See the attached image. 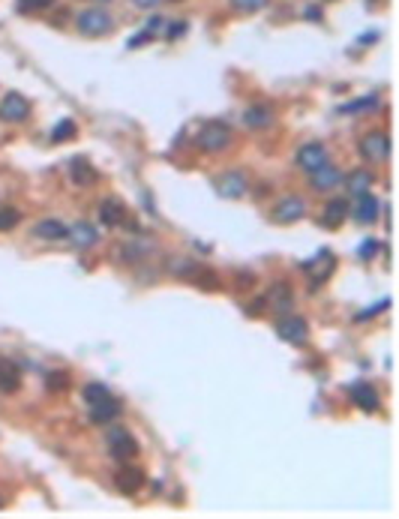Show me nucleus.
<instances>
[{"label": "nucleus", "instance_id": "obj_1", "mask_svg": "<svg viewBox=\"0 0 399 519\" xmlns=\"http://www.w3.org/2000/svg\"><path fill=\"white\" fill-rule=\"evenodd\" d=\"M195 144H198V151L219 153L232 144V129H228L225 123H204L202 133H198V138H195Z\"/></svg>", "mask_w": 399, "mask_h": 519}, {"label": "nucleus", "instance_id": "obj_2", "mask_svg": "<svg viewBox=\"0 0 399 519\" xmlns=\"http://www.w3.org/2000/svg\"><path fill=\"white\" fill-rule=\"evenodd\" d=\"M361 156L369 159V163H384L391 156V135L384 129H372L361 138Z\"/></svg>", "mask_w": 399, "mask_h": 519}, {"label": "nucleus", "instance_id": "obj_3", "mask_svg": "<svg viewBox=\"0 0 399 519\" xmlns=\"http://www.w3.org/2000/svg\"><path fill=\"white\" fill-rule=\"evenodd\" d=\"M105 444H108V453H112L114 459H121V462H129V459L138 456V442L126 433V429H108Z\"/></svg>", "mask_w": 399, "mask_h": 519}, {"label": "nucleus", "instance_id": "obj_4", "mask_svg": "<svg viewBox=\"0 0 399 519\" xmlns=\"http://www.w3.org/2000/svg\"><path fill=\"white\" fill-rule=\"evenodd\" d=\"M78 31L84 36H105L108 31L114 27L112 15L103 13V9H84V13H78Z\"/></svg>", "mask_w": 399, "mask_h": 519}, {"label": "nucleus", "instance_id": "obj_5", "mask_svg": "<svg viewBox=\"0 0 399 519\" xmlns=\"http://www.w3.org/2000/svg\"><path fill=\"white\" fill-rule=\"evenodd\" d=\"M27 114H31V103H27L22 93H6L0 99V121L22 123V121H27Z\"/></svg>", "mask_w": 399, "mask_h": 519}, {"label": "nucleus", "instance_id": "obj_6", "mask_svg": "<svg viewBox=\"0 0 399 519\" xmlns=\"http://www.w3.org/2000/svg\"><path fill=\"white\" fill-rule=\"evenodd\" d=\"M276 333H279V339H285V343H292V345H303L306 336H309V327H306L303 318L285 315V318L276 322Z\"/></svg>", "mask_w": 399, "mask_h": 519}, {"label": "nucleus", "instance_id": "obj_7", "mask_svg": "<svg viewBox=\"0 0 399 519\" xmlns=\"http://www.w3.org/2000/svg\"><path fill=\"white\" fill-rule=\"evenodd\" d=\"M306 216V202L301 195H285V198H279V204L273 207V219L276 223H297V219H303Z\"/></svg>", "mask_w": 399, "mask_h": 519}, {"label": "nucleus", "instance_id": "obj_8", "mask_svg": "<svg viewBox=\"0 0 399 519\" xmlns=\"http://www.w3.org/2000/svg\"><path fill=\"white\" fill-rule=\"evenodd\" d=\"M324 163H327V147L324 144H318V142L301 144V151H297V165H301L306 174H313L315 168H322Z\"/></svg>", "mask_w": 399, "mask_h": 519}, {"label": "nucleus", "instance_id": "obj_9", "mask_svg": "<svg viewBox=\"0 0 399 519\" xmlns=\"http://www.w3.org/2000/svg\"><path fill=\"white\" fill-rule=\"evenodd\" d=\"M354 211H357V219H361L363 225H372L378 219V213H382V202H378V195H372V189H369V193L357 195Z\"/></svg>", "mask_w": 399, "mask_h": 519}, {"label": "nucleus", "instance_id": "obj_10", "mask_svg": "<svg viewBox=\"0 0 399 519\" xmlns=\"http://www.w3.org/2000/svg\"><path fill=\"white\" fill-rule=\"evenodd\" d=\"M66 237H69V243H73L75 249H91L99 241V232L91 223H75V225H69Z\"/></svg>", "mask_w": 399, "mask_h": 519}, {"label": "nucleus", "instance_id": "obj_11", "mask_svg": "<svg viewBox=\"0 0 399 519\" xmlns=\"http://www.w3.org/2000/svg\"><path fill=\"white\" fill-rule=\"evenodd\" d=\"M352 403L361 408V412H378V405H382V399H378L375 393V387H369V384H352Z\"/></svg>", "mask_w": 399, "mask_h": 519}, {"label": "nucleus", "instance_id": "obj_12", "mask_svg": "<svg viewBox=\"0 0 399 519\" xmlns=\"http://www.w3.org/2000/svg\"><path fill=\"white\" fill-rule=\"evenodd\" d=\"M121 417V403L114 396H105L103 403H93L91 405V421L93 423H112Z\"/></svg>", "mask_w": 399, "mask_h": 519}, {"label": "nucleus", "instance_id": "obj_13", "mask_svg": "<svg viewBox=\"0 0 399 519\" xmlns=\"http://www.w3.org/2000/svg\"><path fill=\"white\" fill-rule=\"evenodd\" d=\"M216 193L223 195V198H237V195H243V193H246L243 174H241V172H228V174H223V177L216 181Z\"/></svg>", "mask_w": 399, "mask_h": 519}, {"label": "nucleus", "instance_id": "obj_14", "mask_svg": "<svg viewBox=\"0 0 399 519\" xmlns=\"http://www.w3.org/2000/svg\"><path fill=\"white\" fill-rule=\"evenodd\" d=\"M309 177H313V186H315V189H322V193H327V189H333L339 181H342V172H339L336 165L324 163L322 168H315V172L309 174Z\"/></svg>", "mask_w": 399, "mask_h": 519}, {"label": "nucleus", "instance_id": "obj_15", "mask_svg": "<svg viewBox=\"0 0 399 519\" xmlns=\"http://www.w3.org/2000/svg\"><path fill=\"white\" fill-rule=\"evenodd\" d=\"M99 219L108 225V228H117V225H123V219H126V207L123 202H117V198H108V202L99 204Z\"/></svg>", "mask_w": 399, "mask_h": 519}, {"label": "nucleus", "instance_id": "obj_16", "mask_svg": "<svg viewBox=\"0 0 399 519\" xmlns=\"http://www.w3.org/2000/svg\"><path fill=\"white\" fill-rule=\"evenodd\" d=\"M114 481H117V489H121V492L133 495V492H138V489H142V483H144V474L138 472V468L126 465V468H121V472H117Z\"/></svg>", "mask_w": 399, "mask_h": 519}, {"label": "nucleus", "instance_id": "obj_17", "mask_svg": "<svg viewBox=\"0 0 399 519\" xmlns=\"http://www.w3.org/2000/svg\"><path fill=\"white\" fill-rule=\"evenodd\" d=\"M22 387V373L13 361H0V391L3 393H15Z\"/></svg>", "mask_w": 399, "mask_h": 519}, {"label": "nucleus", "instance_id": "obj_18", "mask_svg": "<svg viewBox=\"0 0 399 519\" xmlns=\"http://www.w3.org/2000/svg\"><path fill=\"white\" fill-rule=\"evenodd\" d=\"M69 228L61 223V219H43V223L33 225V234L43 237V241H63Z\"/></svg>", "mask_w": 399, "mask_h": 519}, {"label": "nucleus", "instance_id": "obj_19", "mask_svg": "<svg viewBox=\"0 0 399 519\" xmlns=\"http://www.w3.org/2000/svg\"><path fill=\"white\" fill-rule=\"evenodd\" d=\"M375 183L372 172H366V168H354L352 174H348V193L352 195H361V193H369Z\"/></svg>", "mask_w": 399, "mask_h": 519}, {"label": "nucleus", "instance_id": "obj_20", "mask_svg": "<svg viewBox=\"0 0 399 519\" xmlns=\"http://www.w3.org/2000/svg\"><path fill=\"white\" fill-rule=\"evenodd\" d=\"M348 219V204L342 202V198H336V202H331L324 207V216H322V223L324 225H331V228H336V225H342Z\"/></svg>", "mask_w": 399, "mask_h": 519}, {"label": "nucleus", "instance_id": "obj_21", "mask_svg": "<svg viewBox=\"0 0 399 519\" xmlns=\"http://www.w3.org/2000/svg\"><path fill=\"white\" fill-rule=\"evenodd\" d=\"M243 123H246L249 129H264V126H271V123H273V114L267 112V108L255 105V108H246V114H243Z\"/></svg>", "mask_w": 399, "mask_h": 519}, {"label": "nucleus", "instance_id": "obj_22", "mask_svg": "<svg viewBox=\"0 0 399 519\" xmlns=\"http://www.w3.org/2000/svg\"><path fill=\"white\" fill-rule=\"evenodd\" d=\"M73 181L75 183H93L96 181V172H93V168H91V163H84V159H75V163H73Z\"/></svg>", "mask_w": 399, "mask_h": 519}, {"label": "nucleus", "instance_id": "obj_23", "mask_svg": "<svg viewBox=\"0 0 399 519\" xmlns=\"http://www.w3.org/2000/svg\"><path fill=\"white\" fill-rule=\"evenodd\" d=\"M234 13H243V15H253V13H262L267 6V0H228Z\"/></svg>", "mask_w": 399, "mask_h": 519}, {"label": "nucleus", "instance_id": "obj_24", "mask_svg": "<svg viewBox=\"0 0 399 519\" xmlns=\"http://www.w3.org/2000/svg\"><path fill=\"white\" fill-rule=\"evenodd\" d=\"M54 0H18V13L24 15H33V13H45V9H52Z\"/></svg>", "mask_w": 399, "mask_h": 519}, {"label": "nucleus", "instance_id": "obj_25", "mask_svg": "<svg viewBox=\"0 0 399 519\" xmlns=\"http://www.w3.org/2000/svg\"><path fill=\"white\" fill-rule=\"evenodd\" d=\"M84 403L87 405H93V403H103V399L105 396H112V393H108V387H103V384H84Z\"/></svg>", "mask_w": 399, "mask_h": 519}, {"label": "nucleus", "instance_id": "obj_26", "mask_svg": "<svg viewBox=\"0 0 399 519\" xmlns=\"http://www.w3.org/2000/svg\"><path fill=\"white\" fill-rule=\"evenodd\" d=\"M48 391L52 393H66V387H69V375L66 373H52L48 375Z\"/></svg>", "mask_w": 399, "mask_h": 519}, {"label": "nucleus", "instance_id": "obj_27", "mask_svg": "<svg viewBox=\"0 0 399 519\" xmlns=\"http://www.w3.org/2000/svg\"><path fill=\"white\" fill-rule=\"evenodd\" d=\"M18 219H22V213H18L15 207H3V211H0V232H9V228H15Z\"/></svg>", "mask_w": 399, "mask_h": 519}, {"label": "nucleus", "instance_id": "obj_28", "mask_svg": "<svg viewBox=\"0 0 399 519\" xmlns=\"http://www.w3.org/2000/svg\"><path fill=\"white\" fill-rule=\"evenodd\" d=\"M73 135H75V121H61L52 133L54 142H66V138H73Z\"/></svg>", "mask_w": 399, "mask_h": 519}, {"label": "nucleus", "instance_id": "obj_29", "mask_svg": "<svg viewBox=\"0 0 399 519\" xmlns=\"http://www.w3.org/2000/svg\"><path fill=\"white\" fill-rule=\"evenodd\" d=\"M378 105V96H363L361 103H348L342 112H363V108H375Z\"/></svg>", "mask_w": 399, "mask_h": 519}, {"label": "nucleus", "instance_id": "obj_30", "mask_svg": "<svg viewBox=\"0 0 399 519\" xmlns=\"http://www.w3.org/2000/svg\"><path fill=\"white\" fill-rule=\"evenodd\" d=\"M172 264H174L172 273H177V276H193V273H195V264H193V262H181V258H174Z\"/></svg>", "mask_w": 399, "mask_h": 519}, {"label": "nucleus", "instance_id": "obj_31", "mask_svg": "<svg viewBox=\"0 0 399 519\" xmlns=\"http://www.w3.org/2000/svg\"><path fill=\"white\" fill-rule=\"evenodd\" d=\"M378 249H382V243H378V241H363L361 258H372V255H378Z\"/></svg>", "mask_w": 399, "mask_h": 519}, {"label": "nucleus", "instance_id": "obj_32", "mask_svg": "<svg viewBox=\"0 0 399 519\" xmlns=\"http://www.w3.org/2000/svg\"><path fill=\"white\" fill-rule=\"evenodd\" d=\"M183 33H186V22H174L172 31H168V39H177V36H183Z\"/></svg>", "mask_w": 399, "mask_h": 519}, {"label": "nucleus", "instance_id": "obj_33", "mask_svg": "<svg viewBox=\"0 0 399 519\" xmlns=\"http://www.w3.org/2000/svg\"><path fill=\"white\" fill-rule=\"evenodd\" d=\"M159 3V0H133V6H138V9H153Z\"/></svg>", "mask_w": 399, "mask_h": 519}, {"label": "nucleus", "instance_id": "obj_34", "mask_svg": "<svg viewBox=\"0 0 399 519\" xmlns=\"http://www.w3.org/2000/svg\"><path fill=\"white\" fill-rule=\"evenodd\" d=\"M387 306H391L387 301H382V303H378V309H387ZM369 313H375V309H366V313H363V315H357V318H369Z\"/></svg>", "mask_w": 399, "mask_h": 519}, {"label": "nucleus", "instance_id": "obj_35", "mask_svg": "<svg viewBox=\"0 0 399 519\" xmlns=\"http://www.w3.org/2000/svg\"><path fill=\"white\" fill-rule=\"evenodd\" d=\"M0 507H3V498H0Z\"/></svg>", "mask_w": 399, "mask_h": 519}, {"label": "nucleus", "instance_id": "obj_36", "mask_svg": "<svg viewBox=\"0 0 399 519\" xmlns=\"http://www.w3.org/2000/svg\"><path fill=\"white\" fill-rule=\"evenodd\" d=\"M172 3H181V0H172Z\"/></svg>", "mask_w": 399, "mask_h": 519}]
</instances>
